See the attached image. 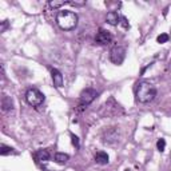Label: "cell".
Returning <instances> with one entry per match:
<instances>
[{"instance_id": "10", "label": "cell", "mask_w": 171, "mask_h": 171, "mask_svg": "<svg viewBox=\"0 0 171 171\" xmlns=\"http://www.w3.org/2000/svg\"><path fill=\"white\" fill-rule=\"evenodd\" d=\"M106 20H107V23L108 24H111V25H118L119 23H120V16H119L118 12H115V11H110L107 16H106Z\"/></svg>"}, {"instance_id": "14", "label": "cell", "mask_w": 171, "mask_h": 171, "mask_svg": "<svg viewBox=\"0 0 171 171\" xmlns=\"http://www.w3.org/2000/svg\"><path fill=\"white\" fill-rule=\"evenodd\" d=\"M8 154H15L14 148L5 146V144H2V146H0V155L4 156V155H8Z\"/></svg>"}, {"instance_id": "20", "label": "cell", "mask_w": 171, "mask_h": 171, "mask_svg": "<svg viewBox=\"0 0 171 171\" xmlns=\"http://www.w3.org/2000/svg\"><path fill=\"white\" fill-rule=\"evenodd\" d=\"M7 27H8V20H4L3 21V25H2V32H4Z\"/></svg>"}, {"instance_id": "2", "label": "cell", "mask_w": 171, "mask_h": 171, "mask_svg": "<svg viewBox=\"0 0 171 171\" xmlns=\"http://www.w3.org/2000/svg\"><path fill=\"white\" fill-rule=\"evenodd\" d=\"M56 23L62 30L71 31L78 25V15L72 11H59L56 15Z\"/></svg>"}, {"instance_id": "3", "label": "cell", "mask_w": 171, "mask_h": 171, "mask_svg": "<svg viewBox=\"0 0 171 171\" xmlns=\"http://www.w3.org/2000/svg\"><path fill=\"white\" fill-rule=\"evenodd\" d=\"M25 100L32 107H39L44 102V95L38 88H28L25 92Z\"/></svg>"}, {"instance_id": "19", "label": "cell", "mask_w": 171, "mask_h": 171, "mask_svg": "<svg viewBox=\"0 0 171 171\" xmlns=\"http://www.w3.org/2000/svg\"><path fill=\"white\" fill-rule=\"evenodd\" d=\"M120 20H122V24H123V27H124V28H127V27H128V23H127V20H126V18L120 16Z\"/></svg>"}, {"instance_id": "13", "label": "cell", "mask_w": 171, "mask_h": 171, "mask_svg": "<svg viewBox=\"0 0 171 171\" xmlns=\"http://www.w3.org/2000/svg\"><path fill=\"white\" fill-rule=\"evenodd\" d=\"M70 159V155L68 154H64V153H56L54 156V160L58 164H66Z\"/></svg>"}, {"instance_id": "21", "label": "cell", "mask_w": 171, "mask_h": 171, "mask_svg": "<svg viewBox=\"0 0 171 171\" xmlns=\"http://www.w3.org/2000/svg\"><path fill=\"white\" fill-rule=\"evenodd\" d=\"M46 171H50V170H46Z\"/></svg>"}, {"instance_id": "18", "label": "cell", "mask_w": 171, "mask_h": 171, "mask_svg": "<svg viewBox=\"0 0 171 171\" xmlns=\"http://www.w3.org/2000/svg\"><path fill=\"white\" fill-rule=\"evenodd\" d=\"M71 140H72V144L75 146V148H79L80 147V143H79V138L76 135L71 134Z\"/></svg>"}, {"instance_id": "16", "label": "cell", "mask_w": 171, "mask_h": 171, "mask_svg": "<svg viewBox=\"0 0 171 171\" xmlns=\"http://www.w3.org/2000/svg\"><path fill=\"white\" fill-rule=\"evenodd\" d=\"M169 39H170V36H169L167 34H160L159 36L156 38V41L162 44V43H166V41H169Z\"/></svg>"}, {"instance_id": "11", "label": "cell", "mask_w": 171, "mask_h": 171, "mask_svg": "<svg viewBox=\"0 0 171 171\" xmlns=\"http://www.w3.org/2000/svg\"><path fill=\"white\" fill-rule=\"evenodd\" d=\"M95 162L98 164H107L110 162V158L107 155V153L104 151H98L95 154Z\"/></svg>"}, {"instance_id": "12", "label": "cell", "mask_w": 171, "mask_h": 171, "mask_svg": "<svg viewBox=\"0 0 171 171\" xmlns=\"http://www.w3.org/2000/svg\"><path fill=\"white\" fill-rule=\"evenodd\" d=\"M50 153L47 150H39L35 153V159L38 162H47V160H50Z\"/></svg>"}, {"instance_id": "1", "label": "cell", "mask_w": 171, "mask_h": 171, "mask_svg": "<svg viewBox=\"0 0 171 171\" xmlns=\"http://www.w3.org/2000/svg\"><path fill=\"white\" fill-rule=\"evenodd\" d=\"M135 96L139 103L153 102L156 96V88L148 82H139L135 88Z\"/></svg>"}, {"instance_id": "7", "label": "cell", "mask_w": 171, "mask_h": 171, "mask_svg": "<svg viewBox=\"0 0 171 171\" xmlns=\"http://www.w3.org/2000/svg\"><path fill=\"white\" fill-rule=\"evenodd\" d=\"M118 140V130L117 128H108L107 131H104L103 134V142L104 143H114V142Z\"/></svg>"}, {"instance_id": "9", "label": "cell", "mask_w": 171, "mask_h": 171, "mask_svg": "<svg viewBox=\"0 0 171 171\" xmlns=\"http://www.w3.org/2000/svg\"><path fill=\"white\" fill-rule=\"evenodd\" d=\"M2 110L4 112L14 110V102H12V99L9 98L8 95H3L2 96Z\"/></svg>"}, {"instance_id": "4", "label": "cell", "mask_w": 171, "mask_h": 171, "mask_svg": "<svg viewBox=\"0 0 171 171\" xmlns=\"http://www.w3.org/2000/svg\"><path fill=\"white\" fill-rule=\"evenodd\" d=\"M96 96H98V92H96V90L94 88H86L83 90L82 94H80V110H83L84 107H87L88 104H91V103L96 99Z\"/></svg>"}, {"instance_id": "8", "label": "cell", "mask_w": 171, "mask_h": 171, "mask_svg": "<svg viewBox=\"0 0 171 171\" xmlns=\"http://www.w3.org/2000/svg\"><path fill=\"white\" fill-rule=\"evenodd\" d=\"M51 76H52L54 86H55V87H58V88H60V87H63L64 78H63L62 72H60L59 70H56V68H52V70H51Z\"/></svg>"}, {"instance_id": "17", "label": "cell", "mask_w": 171, "mask_h": 171, "mask_svg": "<svg viewBox=\"0 0 171 171\" xmlns=\"http://www.w3.org/2000/svg\"><path fill=\"white\" fill-rule=\"evenodd\" d=\"M164 147H166V140L164 139H159L156 142V148L160 151V153H163L164 151Z\"/></svg>"}, {"instance_id": "6", "label": "cell", "mask_w": 171, "mask_h": 171, "mask_svg": "<svg viewBox=\"0 0 171 171\" xmlns=\"http://www.w3.org/2000/svg\"><path fill=\"white\" fill-rule=\"evenodd\" d=\"M111 40H112V35L106 30H99V32L95 36V41L102 44V46H106V44L111 43Z\"/></svg>"}, {"instance_id": "5", "label": "cell", "mask_w": 171, "mask_h": 171, "mask_svg": "<svg viewBox=\"0 0 171 171\" xmlns=\"http://www.w3.org/2000/svg\"><path fill=\"white\" fill-rule=\"evenodd\" d=\"M126 58V48L122 46H115L110 51V60L114 64H122Z\"/></svg>"}, {"instance_id": "15", "label": "cell", "mask_w": 171, "mask_h": 171, "mask_svg": "<svg viewBox=\"0 0 171 171\" xmlns=\"http://www.w3.org/2000/svg\"><path fill=\"white\" fill-rule=\"evenodd\" d=\"M64 4H72V2H50V7H52V8H59V7H62V5Z\"/></svg>"}]
</instances>
